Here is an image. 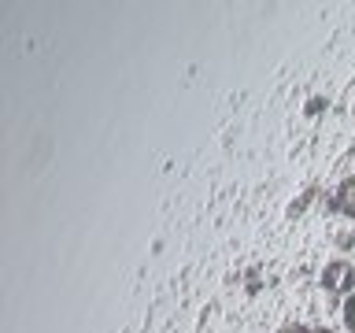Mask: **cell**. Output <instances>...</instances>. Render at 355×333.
<instances>
[{"label":"cell","instance_id":"obj_2","mask_svg":"<svg viewBox=\"0 0 355 333\" xmlns=\"http://www.w3.org/2000/svg\"><path fill=\"white\" fill-rule=\"evenodd\" d=\"M333 207H337L340 215L355 219V178H348V182L337 189V200H333Z\"/></svg>","mask_w":355,"mask_h":333},{"label":"cell","instance_id":"obj_1","mask_svg":"<svg viewBox=\"0 0 355 333\" xmlns=\"http://www.w3.org/2000/svg\"><path fill=\"white\" fill-rule=\"evenodd\" d=\"M322 285H326L329 293H348V289L355 285V266L344 263V259L326 263V271H322Z\"/></svg>","mask_w":355,"mask_h":333},{"label":"cell","instance_id":"obj_4","mask_svg":"<svg viewBox=\"0 0 355 333\" xmlns=\"http://www.w3.org/2000/svg\"><path fill=\"white\" fill-rule=\"evenodd\" d=\"M277 333H311V330H307V326H282Z\"/></svg>","mask_w":355,"mask_h":333},{"label":"cell","instance_id":"obj_3","mask_svg":"<svg viewBox=\"0 0 355 333\" xmlns=\"http://www.w3.org/2000/svg\"><path fill=\"white\" fill-rule=\"evenodd\" d=\"M344 326H348V333H355V293L344 300Z\"/></svg>","mask_w":355,"mask_h":333}]
</instances>
